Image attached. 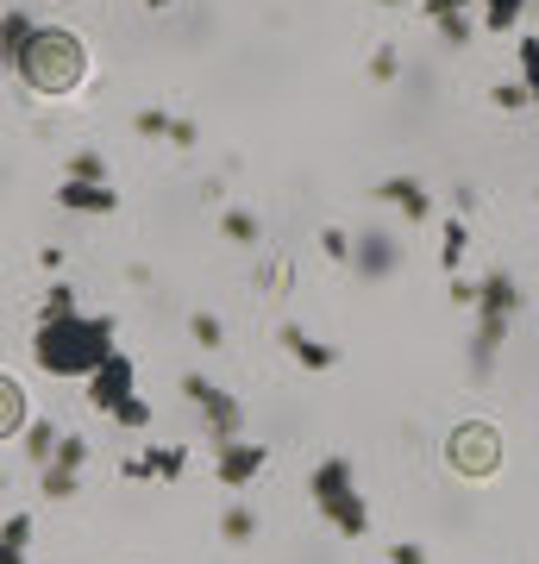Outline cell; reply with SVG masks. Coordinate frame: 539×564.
<instances>
[{
  "label": "cell",
  "mask_w": 539,
  "mask_h": 564,
  "mask_svg": "<svg viewBox=\"0 0 539 564\" xmlns=\"http://www.w3.org/2000/svg\"><path fill=\"white\" fill-rule=\"evenodd\" d=\"M114 351V314H57V321H39L32 333V358L51 377H95Z\"/></svg>",
  "instance_id": "1"
},
{
  "label": "cell",
  "mask_w": 539,
  "mask_h": 564,
  "mask_svg": "<svg viewBox=\"0 0 539 564\" xmlns=\"http://www.w3.org/2000/svg\"><path fill=\"white\" fill-rule=\"evenodd\" d=\"M308 496H314V508L326 514V527H333L339 540H364V533H370V502H364L352 458H339V452L320 458L314 470H308Z\"/></svg>",
  "instance_id": "2"
},
{
  "label": "cell",
  "mask_w": 539,
  "mask_h": 564,
  "mask_svg": "<svg viewBox=\"0 0 539 564\" xmlns=\"http://www.w3.org/2000/svg\"><path fill=\"white\" fill-rule=\"evenodd\" d=\"M520 314V289L508 270H489L477 276V333H471V377H489L502 358V345H508V326Z\"/></svg>",
  "instance_id": "3"
},
{
  "label": "cell",
  "mask_w": 539,
  "mask_h": 564,
  "mask_svg": "<svg viewBox=\"0 0 539 564\" xmlns=\"http://www.w3.org/2000/svg\"><path fill=\"white\" fill-rule=\"evenodd\" d=\"M82 63H88V57H82L76 32H44V25H39L13 76H20L32 95H69V88L82 82Z\"/></svg>",
  "instance_id": "4"
},
{
  "label": "cell",
  "mask_w": 539,
  "mask_h": 564,
  "mask_svg": "<svg viewBox=\"0 0 539 564\" xmlns=\"http://www.w3.org/2000/svg\"><path fill=\"white\" fill-rule=\"evenodd\" d=\"M182 395L201 408V421H207V433H214V445H226V440H239V421H245V408L226 395L220 383H207L201 370H188L182 377Z\"/></svg>",
  "instance_id": "5"
},
{
  "label": "cell",
  "mask_w": 539,
  "mask_h": 564,
  "mask_svg": "<svg viewBox=\"0 0 539 564\" xmlns=\"http://www.w3.org/2000/svg\"><path fill=\"white\" fill-rule=\"evenodd\" d=\"M445 458H452V470H464V477H489L502 464V440L489 433V426L477 421H464L452 440H445Z\"/></svg>",
  "instance_id": "6"
},
{
  "label": "cell",
  "mask_w": 539,
  "mask_h": 564,
  "mask_svg": "<svg viewBox=\"0 0 539 564\" xmlns=\"http://www.w3.org/2000/svg\"><path fill=\"white\" fill-rule=\"evenodd\" d=\"M132 395H139V364L126 358V351H107V364L88 377V402H95L100 414H114V408H126Z\"/></svg>",
  "instance_id": "7"
},
{
  "label": "cell",
  "mask_w": 539,
  "mask_h": 564,
  "mask_svg": "<svg viewBox=\"0 0 539 564\" xmlns=\"http://www.w3.org/2000/svg\"><path fill=\"white\" fill-rule=\"evenodd\" d=\"M263 464H270V452H263L258 440H226L220 452H214V477H220L226 489H245L263 477Z\"/></svg>",
  "instance_id": "8"
},
{
  "label": "cell",
  "mask_w": 539,
  "mask_h": 564,
  "mask_svg": "<svg viewBox=\"0 0 539 564\" xmlns=\"http://www.w3.org/2000/svg\"><path fill=\"white\" fill-rule=\"evenodd\" d=\"M396 263H401V251H396V239H389L382 226H364L358 239H352V270H358L364 282H389Z\"/></svg>",
  "instance_id": "9"
},
{
  "label": "cell",
  "mask_w": 539,
  "mask_h": 564,
  "mask_svg": "<svg viewBox=\"0 0 539 564\" xmlns=\"http://www.w3.org/2000/svg\"><path fill=\"white\" fill-rule=\"evenodd\" d=\"M132 484H176L182 470H188V445H151V452H132L120 464Z\"/></svg>",
  "instance_id": "10"
},
{
  "label": "cell",
  "mask_w": 539,
  "mask_h": 564,
  "mask_svg": "<svg viewBox=\"0 0 539 564\" xmlns=\"http://www.w3.org/2000/svg\"><path fill=\"white\" fill-rule=\"evenodd\" d=\"M377 202L396 207L408 226H427V220H433V195H427V182H414V176H382V182H377Z\"/></svg>",
  "instance_id": "11"
},
{
  "label": "cell",
  "mask_w": 539,
  "mask_h": 564,
  "mask_svg": "<svg viewBox=\"0 0 539 564\" xmlns=\"http://www.w3.org/2000/svg\"><path fill=\"white\" fill-rule=\"evenodd\" d=\"M277 339H282V351H289L301 370H333V364H339V351H333V345L314 339V333H308V326H295V321H282Z\"/></svg>",
  "instance_id": "12"
},
{
  "label": "cell",
  "mask_w": 539,
  "mask_h": 564,
  "mask_svg": "<svg viewBox=\"0 0 539 564\" xmlns=\"http://www.w3.org/2000/svg\"><path fill=\"white\" fill-rule=\"evenodd\" d=\"M57 207H63V214H114L120 195H114V182H63Z\"/></svg>",
  "instance_id": "13"
},
{
  "label": "cell",
  "mask_w": 539,
  "mask_h": 564,
  "mask_svg": "<svg viewBox=\"0 0 539 564\" xmlns=\"http://www.w3.org/2000/svg\"><path fill=\"white\" fill-rule=\"evenodd\" d=\"M32 32H39V25H32V13H20V7H13V13H0V63H7V69H20Z\"/></svg>",
  "instance_id": "14"
},
{
  "label": "cell",
  "mask_w": 539,
  "mask_h": 564,
  "mask_svg": "<svg viewBox=\"0 0 539 564\" xmlns=\"http://www.w3.org/2000/svg\"><path fill=\"white\" fill-rule=\"evenodd\" d=\"M464 251H471V226H464V220H445V226H440V270H445V276H459Z\"/></svg>",
  "instance_id": "15"
},
{
  "label": "cell",
  "mask_w": 539,
  "mask_h": 564,
  "mask_svg": "<svg viewBox=\"0 0 539 564\" xmlns=\"http://www.w3.org/2000/svg\"><path fill=\"white\" fill-rule=\"evenodd\" d=\"M220 540L226 545H251V540H258V508H245V502L226 508V514H220Z\"/></svg>",
  "instance_id": "16"
},
{
  "label": "cell",
  "mask_w": 539,
  "mask_h": 564,
  "mask_svg": "<svg viewBox=\"0 0 539 564\" xmlns=\"http://www.w3.org/2000/svg\"><path fill=\"white\" fill-rule=\"evenodd\" d=\"M13 433H25V395L20 383L0 377V440H13Z\"/></svg>",
  "instance_id": "17"
},
{
  "label": "cell",
  "mask_w": 539,
  "mask_h": 564,
  "mask_svg": "<svg viewBox=\"0 0 539 564\" xmlns=\"http://www.w3.org/2000/svg\"><path fill=\"white\" fill-rule=\"evenodd\" d=\"M57 440H63V433H57L51 421H25V458H32V464H51V458H57Z\"/></svg>",
  "instance_id": "18"
},
{
  "label": "cell",
  "mask_w": 539,
  "mask_h": 564,
  "mask_svg": "<svg viewBox=\"0 0 539 564\" xmlns=\"http://www.w3.org/2000/svg\"><path fill=\"white\" fill-rule=\"evenodd\" d=\"M477 7H483V25L489 32H515L527 20V0H477Z\"/></svg>",
  "instance_id": "19"
},
{
  "label": "cell",
  "mask_w": 539,
  "mask_h": 564,
  "mask_svg": "<svg viewBox=\"0 0 539 564\" xmlns=\"http://www.w3.org/2000/svg\"><path fill=\"white\" fill-rule=\"evenodd\" d=\"M220 232H226L233 245H258L263 226H258V214H251V207H226V214H220Z\"/></svg>",
  "instance_id": "20"
},
{
  "label": "cell",
  "mask_w": 539,
  "mask_h": 564,
  "mask_svg": "<svg viewBox=\"0 0 539 564\" xmlns=\"http://www.w3.org/2000/svg\"><path fill=\"white\" fill-rule=\"evenodd\" d=\"M39 489L51 496V502H69V496L82 489V477H76V470H57V464H44V470H39Z\"/></svg>",
  "instance_id": "21"
},
{
  "label": "cell",
  "mask_w": 539,
  "mask_h": 564,
  "mask_svg": "<svg viewBox=\"0 0 539 564\" xmlns=\"http://www.w3.org/2000/svg\"><path fill=\"white\" fill-rule=\"evenodd\" d=\"M63 182H107V158L100 151H76L69 170H63Z\"/></svg>",
  "instance_id": "22"
},
{
  "label": "cell",
  "mask_w": 539,
  "mask_h": 564,
  "mask_svg": "<svg viewBox=\"0 0 539 564\" xmlns=\"http://www.w3.org/2000/svg\"><path fill=\"white\" fill-rule=\"evenodd\" d=\"M51 464H57V470H76V477H82V464H88V440H82V433H63V440H57V458H51Z\"/></svg>",
  "instance_id": "23"
},
{
  "label": "cell",
  "mask_w": 539,
  "mask_h": 564,
  "mask_svg": "<svg viewBox=\"0 0 539 564\" xmlns=\"http://www.w3.org/2000/svg\"><path fill=\"white\" fill-rule=\"evenodd\" d=\"M520 88H527L533 107H539V39H520Z\"/></svg>",
  "instance_id": "24"
},
{
  "label": "cell",
  "mask_w": 539,
  "mask_h": 564,
  "mask_svg": "<svg viewBox=\"0 0 539 564\" xmlns=\"http://www.w3.org/2000/svg\"><path fill=\"white\" fill-rule=\"evenodd\" d=\"M489 107H502V113H520V107H533V95H527L520 82H496V88H489Z\"/></svg>",
  "instance_id": "25"
},
{
  "label": "cell",
  "mask_w": 539,
  "mask_h": 564,
  "mask_svg": "<svg viewBox=\"0 0 539 564\" xmlns=\"http://www.w3.org/2000/svg\"><path fill=\"white\" fill-rule=\"evenodd\" d=\"M132 126H139L144 139H170V126H176V113H163V107H139V113H132Z\"/></svg>",
  "instance_id": "26"
},
{
  "label": "cell",
  "mask_w": 539,
  "mask_h": 564,
  "mask_svg": "<svg viewBox=\"0 0 539 564\" xmlns=\"http://www.w3.org/2000/svg\"><path fill=\"white\" fill-rule=\"evenodd\" d=\"M188 333H195V345H207V351H220L226 345V326L214 321V314H188Z\"/></svg>",
  "instance_id": "27"
},
{
  "label": "cell",
  "mask_w": 539,
  "mask_h": 564,
  "mask_svg": "<svg viewBox=\"0 0 539 564\" xmlns=\"http://www.w3.org/2000/svg\"><path fill=\"white\" fill-rule=\"evenodd\" d=\"M57 314H76V289L69 282H51V295H44L39 321H57Z\"/></svg>",
  "instance_id": "28"
},
{
  "label": "cell",
  "mask_w": 539,
  "mask_h": 564,
  "mask_svg": "<svg viewBox=\"0 0 539 564\" xmlns=\"http://www.w3.org/2000/svg\"><path fill=\"white\" fill-rule=\"evenodd\" d=\"M401 76V51L396 44H377V51H370V82H396Z\"/></svg>",
  "instance_id": "29"
},
{
  "label": "cell",
  "mask_w": 539,
  "mask_h": 564,
  "mask_svg": "<svg viewBox=\"0 0 539 564\" xmlns=\"http://www.w3.org/2000/svg\"><path fill=\"white\" fill-rule=\"evenodd\" d=\"M320 251L333 263H352V232H345V226H320Z\"/></svg>",
  "instance_id": "30"
},
{
  "label": "cell",
  "mask_w": 539,
  "mask_h": 564,
  "mask_svg": "<svg viewBox=\"0 0 539 564\" xmlns=\"http://www.w3.org/2000/svg\"><path fill=\"white\" fill-rule=\"evenodd\" d=\"M0 540L13 545V552H25V545H32V514H13V521L0 527Z\"/></svg>",
  "instance_id": "31"
},
{
  "label": "cell",
  "mask_w": 539,
  "mask_h": 564,
  "mask_svg": "<svg viewBox=\"0 0 539 564\" xmlns=\"http://www.w3.org/2000/svg\"><path fill=\"white\" fill-rule=\"evenodd\" d=\"M114 421H120V426H151V402H144V395H132L126 408H114Z\"/></svg>",
  "instance_id": "32"
},
{
  "label": "cell",
  "mask_w": 539,
  "mask_h": 564,
  "mask_svg": "<svg viewBox=\"0 0 539 564\" xmlns=\"http://www.w3.org/2000/svg\"><path fill=\"white\" fill-rule=\"evenodd\" d=\"M477 0H427V20L440 25V20H459V13H471Z\"/></svg>",
  "instance_id": "33"
},
{
  "label": "cell",
  "mask_w": 539,
  "mask_h": 564,
  "mask_svg": "<svg viewBox=\"0 0 539 564\" xmlns=\"http://www.w3.org/2000/svg\"><path fill=\"white\" fill-rule=\"evenodd\" d=\"M382 564H427V545L401 540V545H389V558H382Z\"/></svg>",
  "instance_id": "34"
},
{
  "label": "cell",
  "mask_w": 539,
  "mask_h": 564,
  "mask_svg": "<svg viewBox=\"0 0 539 564\" xmlns=\"http://www.w3.org/2000/svg\"><path fill=\"white\" fill-rule=\"evenodd\" d=\"M440 39L445 44H471V20H464V13L459 20H440Z\"/></svg>",
  "instance_id": "35"
},
{
  "label": "cell",
  "mask_w": 539,
  "mask_h": 564,
  "mask_svg": "<svg viewBox=\"0 0 539 564\" xmlns=\"http://www.w3.org/2000/svg\"><path fill=\"white\" fill-rule=\"evenodd\" d=\"M195 139H201V126H195V120H182V113H176V126H170V144H182V151H188Z\"/></svg>",
  "instance_id": "36"
},
{
  "label": "cell",
  "mask_w": 539,
  "mask_h": 564,
  "mask_svg": "<svg viewBox=\"0 0 539 564\" xmlns=\"http://www.w3.org/2000/svg\"><path fill=\"white\" fill-rule=\"evenodd\" d=\"M452 302H459V307H477V282H471V276H452Z\"/></svg>",
  "instance_id": "37"
},
{
  "label": "cell",
  "mask_w": 539,
  "mask_h": 564,
  "mask_svg": "<svg viewBox=\"0 0 539 564\" xmlns=\"http://www.w3.org/2000/svg\"><path fill=\"white\" fill-rule=\"evenodd\" d=\"M0 564H25V552H13V545L0 540Z\"/></svg>",
  "instance_id": "38"
},
{
  "label": "cell",
  "mask_w": 539,
  "mask_h": 564,
  "mask_svg": "<svg viewBox=\"0 0 539 564\" xmlns=\"http://www.w3.org/2000/svg\"><path fill=\"white\" fill-rule=\"evenodd\" d=\"M144 7H151V13H163V7H170V0H144Z\"/></svg>",
  "instance_id": "39"
},
{
  "label": "cell",
  "mask_w": 539,
  "mask_h": 564,
  "mask_svg": "<svg viewBox=\"0 0 539 564\" xmlns=\"http://www.w3.org/2000/svg\"><path fill=\"white\" fill-rule=\"evenodd\" d=\"M370 7H408V0H370Z\"/></svg>",
  "instance_id": "40"
},
{
  "label": "cell",
  "mask_w": 539,
  "mask_h": 564,
  "mask_svg": "<svg viewBox=\"0 0 539 564\" xmlns=\"http://www.w3.org/2000/svg\"><path fill=\"white\" fill-rule=\"evenodd\" d=\"M0 489H7V477H0Z\"/></svg>",
  "instance_id": "41"
},
{
  "label": "cell",
  "mask_w": 539,
  "mask_h": 564,
  "mask_svg": "<svg viewBox=\"0 0 539 564\" xmlns=\"http://www.w3.org/2000/svg\"><path fill=\"white\" fill-rule=\"evenodd\" d=\"M533 202H539V195H533Z\"/></svg>",
  "instance_id": "42"
}]
</instances>
